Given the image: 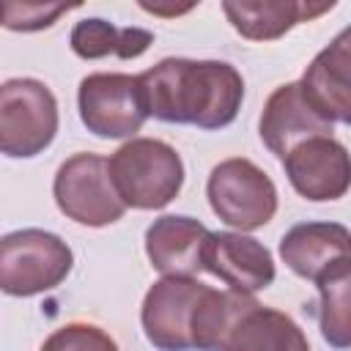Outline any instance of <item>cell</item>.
I'll return each instance as SVG.
<instances>
[{
  "label": "cell",
  "mask_w": 351,
  "mask_h": 351,
  "mask_svg": "<svg viewBox=\"0 0 351 351\" xmlns=\"http://www.w3.org/2000/svg\"><path fill=\"white\" fill-rule=\"evenodd\" d=\"M154 41L151 30L143 27H115L107 19H82L74 25L71 30V49L74 55L85 58V60H96V58H137L143 55Z\"/></svg>",
  "instance_id": "e0dca14e"
},
{
  "label": "cell",
  "mask_w": 351,
  "mask_h": 351,
  "mask_svg": "<svg viewBox=\"0 0 351 351\" xmlns=\"http://www.w3.org/2000/svg\"><path fill=\"white\" fill-rule=\"evenodd\" d=\"M291 186L307 200H337L348 189V154L332 134H315L296 143L282 156Z\"/></svg>",
  "instance_id": "9c48e42d"
},
{
  "label": "cell",
  "mask_w": 351,
  "mask_h": 351,
  "mask_svg": "<svg viewBox=\"0 0 351 351\" xmlns=\"http://www.w3.org/2000/svg\"><path fill=\"white\" fill-rule=\"evenodd\" d=\"M69 244L47 230L25 228L0 239V291L8 296H36L58 288L71 271Z\"/></svg>",
  "instance_id": "3957f363"
},
{
  "label": "cell",
  "mask_w": 351,
  "mask_h": 351,
  "mask_svg": "<svg viewBox=\"0 0 351 351\" xmlns=\"http://www.w3.org/2000/svg\"><path fill=\"white\" fill-rule=\"evenodd\" d=\"M315 134H332V123L321 121L307 107V101L299 93V82L280 85L269 96L261 115V137L266 148L282 159L296 143Z\"/></svg>",
  "instance_id": "9a60e30c"
},
{
  "label": "cell",
  "mask_w": 351,
  "mask_h": 351,
  "mask_svg": "<svg viewBox=\"0 0 351 351\" xmlns=\"http://www.w3.org/2000/svg\"><path fill=\"white\" fill-rule=\"evenodd\" d=\"M203 269L230 285V291L247 296L269 288L274 280L271 252L261 241L241 233H208L203 247Z\"/></svg>",
  "instance_id": "8fae6325"
},
{
  "label": "cell",
  "mask_w": 351,
  "mask_h": 351,
  "mask_svg": "<svg viewBox=\"0 0 351 351\" xmlns=\"http://www.w3.org/2000/svg\"><path fill=\"white\" fill-rule=\"evenodd\" d=\"M52 192L58 208L80 225L101 228L118 222L126 211L110 181L107 159L99 154H74L66 159L58 167Z\"/></svg>",
  "instance_id": "8992f818"
},
{
  "label": "cell",
  "mask_w": 351,
  "mask_h": 351,
  "mask_svg": "<svg viewBox=\"0 0 351 351\" xmlns=\"http://www.w3.org/2000/svg\"><path fill=\"white\" fill-rule=\"evenodd\" d=\"M280 255L293 274L318 282L321 277L351 266L348 230L337 222L293 225L280 241Z\"/></svg>",
  "instance_id": "7c38bea8"
},
{
  "label": "cell",
  "mask_w": 351,
  "mask_h": 351,
  "mask_svg": "<svg viewBox=\"0 0 351 351\" xmlns=\"http://www.w3.org/2000/svg\"><path fill=\"white\" fill-rule=\"evenodd\" d=\"M107 167L126 208H162L184 184L181 156L154 137H132L107 159Z\"/></svg>",
  "instance_id": "7a4b0ae2"
},
{
  "label": "cell",
  "mask_w": 351,
  "mask_h": 351,
  "mask_svg": "<svg viewBox=\"0 0 351 351\" xmlns=\"http://www.w3.org/2000/svg\"><path fill=\"white\" fill-rule=\"evenodd\" d=\"M208 228L192 217H162L145 230L151 266L165 277H195L203 271V247Z\"/></svg>",
  "instance_id": "5bb4252c"
},
{
  "label": "cell",
  "mask_w": 351,
  "mask_h": 351,
  "mask_svg": "<svg viewBox=\"0 0 351 351\" xmlns=\"http://www.w3.org/2000/svg\"><path fill=\"white\" fill-rule=\"evenodd\" d=\"M41 351H118V346L93 324H66L44 340Z\"/></svg>",
  "instance_id": "ffe728a7"
},
{
  "label": "cell",
  "mask_w": 351,
  "mask_h": 351,
  "mask_svg": "<svg viewBox=\"0 0 351 351\" xmlns=\"http://www.w3.org/2000/svg\"><path fill=\"white\" fill-rule=\"evenodd\" d=\"M58 132V101L41 80L16 77L0 85V154L30 159Z\"/></svg>",
  "instance_id": "277c9868"
},
{
  "label": "cell",
  "mask_w": 351,
  "mask_h": 351,
  "mask_svg": "<svg viewBox=\"0 0 351 351\" xmlns=\"http://www.w3.org/2000/svg\"><path fill=\"white\" fill-rule=\"evenodd\" d=\"M137 77L148 115L165 123H189L214 132L236 121L244 99L241 74L222 60L165 58Z\"/></svg>",
  "instance_id": "6da1fadb"
},
{
  "label": "cell",
  "mask_w": 351,
  "mask_h": 351,
  "mask_svg": "<svg viewBox=\"0 0 351 351\" xmlns=\"http://www.w3.org/2000/svg\"><path fill=\"white\" fill-rule=\"evenodd\" d=\"M77 5L80 3H0V25L16 33L44 30Z\"/></svg>",
  "instance_id": "d6986e66"
},
{
  "label": "cell",
  "mask_w": 351,
  "mask_h": 351,
  "mask_svg": "<svg viewBox=\"0 0 351 351\" xmlns=\"http://www.w3.org/2000/svg\"><path fill=\"white\" fill-rule=\"evenodd\" d=\"M214 351H310L302 329L280 310L250 299Z\"/></svg>",
  "instance_id": "4fadbf2b"
},
{
  "label": "cell",
  "mask_w": 351,
  "mask_h": 351,
  "mask_svg": "<svg viewBox=\"0 0 351 351\" xmlns=\"http://www.w3.org/2000/svg\"><path fill=\"white\" fill-rule=\"evenodd\" d=\"M140 8H145V11H151V14H165V16H176V14H184V11H189L192 5H181V8H178V5H176V8H170V5H167V8H159V5H151V3H143Z\"/></svg>",
  "instance_id": "44dd1931"
},
{
  "label": "cell",
  "mask_w": 351,
  "mask_h": 351,
  "mask_svg": "<svg viewBox=\"0 0 351 351\" xmlns=\"http://www.w3.org/2000/svg\"><path fill=\"white\" fill-rule=\"evenodd\" d=\"M208 203L214 214L239 228H263L277 211V189L271 178L250 159H225L208 176Z\"/></svg>",
  "instance_id": "5b68a950"
},
{
  "label": "cell",
  "mask_w": 351,
  "mask_h": 351,
  "mask_svg": "<svg viewBox=\"0 0 351 351\" xmlns=\"http://www.w3.org/2000/svg\"><path fill=\"white\" fill-rule=\"evenodd\" d=\"M348 38H351V33L343 30L326 49H321L299 82L302 99L326 123H348L351 121V80H348L351 49H348Z\"/></svg>",
  "instance_id": "30bf717a"
},
{
  "label": "cell",
  "mask_w": 351,
  "mask_h": 351,
  "mask_svg": "<svg viewBox=\"0 0 351 351\" xmlns=\"http://www.w3.org/2000/svg\"><path fill=\"white\" fill-rule=\"evenodd\" d=\"M332 8L335 3H222V11L228 14L230 25L250 41L280 38L293 25L310 22Z\"/></svg>",
  "instance_id": "2e32d148"
},
{
  "label": "cell",
  "mask_w": 351,
  "mask_h": 351,
  "mask_svg": "<svg viewBox=\"0 0 351 351\" xmlns=\"http://www.w3.org/2000/svg\"><path fill=\"white\" fill-rule=\"evenodd\" d=\"M77 101L88 132L107 140L134 137L148 118L140 77L132 74H90L80 82Z\"/></svg>",
  "instance_id": "52a82bcc"
},
{
  "label": "cell",
  "mask_w": 351,
  "mask_h": 351,
  "mask_svg": "<svg viewBox=\"0 0 351 351\" xmlns=\"http://www.w3.org/2000/svg\"><path fill=\"white\" fill-rule=\"evenodd\" d=\"M315 285H318V293H321L318 321H321L324 337H326L335 348H348V332H351V329H348V285H351V266L321 277Z\"/></svg>",
  "instance_id": "ac0fdd59"
},
{
  "label": "cell",
  "mask_w": 351,
  "mask_h": 351,
  "mask_svg": "<svg viewBox=\"0 0 351 351\" xmlns=\"http://www.w3.org/2000/svg\"><path fill=\"white\" fill-rule=\"evenodd\" d=\"M206 285L192 277H165L159 280L143 302V329L154 348L159 351H192V313L200 302Z\"/></svg>",
  "instance_id": "ba28073f"
}]
</instances>
